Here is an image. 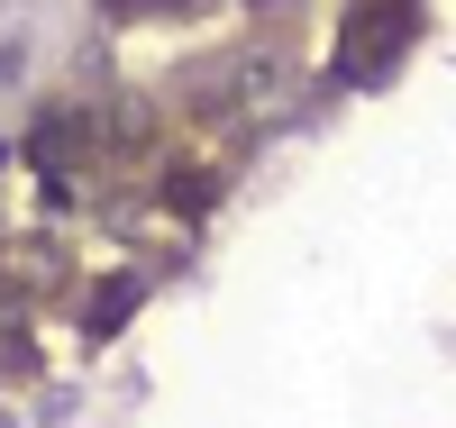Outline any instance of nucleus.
Returning <instances> with one entry per match:
<instances>
[{"mask_svg":"<svg viewBox=\"0 0 456 428\" xmlns=\"http://www.w3.org/2000/svg\"><path fill=\"white\" fill-rule=\"evenodd\" d=\"M402 36H411V0H374V19L347 28V64H356V73L393 64V55H402Z\"/></svg>","mask_w":456,"mask_h":428,"instance_id":"f257e3e1","label":"nucleus"}]
</instances>
